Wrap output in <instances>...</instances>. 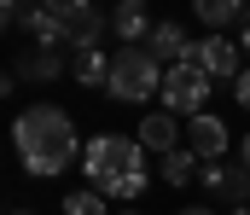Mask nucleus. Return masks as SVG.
Wrapping results in <instances>:
<instances>
[{"label":"nucleus","mask_w":250,"mask_h":215,"mask_svg":"<svg viewBox=\"0 0 250 215\" xmlns=\"http://www.w3.org/2000/svg\"><path fill=\"white\" fill-rule=\"evenodd\" d=\"M12 145H18V163L35 180H59L82 157V134H76L70 111H59V105H23L18 122H12Z\"/></svg>","instance_id":"f257e3e1"},{"label":"nucleus","mask_w":250,"mask_h":215,"mask_svg":"<svg viewBox=\"0 0 250 215\" xmlns=\"http://www.w3.org/2000/svg\"><path fill=\"white\" fill-rule=\"evenodd\" d=\"M82 169H87V186L105 192V198H146L151 192V169H146V145L134 134H93L82 145Z\"/></svg>","instance_id":"f03ea898"},{"label":"nucleus","mask_w":250,"mask_h":215,"mask_svg":"<svg viewBox=\"0 0 250 215\" xmlns=\"http://www.w3.org/2000/svg\"><path fill=\"white\" fill-rule=\"evenodd\" d=\"M117 105H146V99H163V64L146 53V47H123L111 53V87H105Z\"/></svg>","instance_id":"7ed1b4c3"},{"label":"nucleus","mask_w":250,"mask_h":215,"mask_svg":"<svg viewBox=\"0 0 250 215\" xmlns=\"http://www.w3.org/2000/svg\"><path fill=\"white\" fill-rule=\"evenodd\" d=\"M209 76L198 70V64H175V70H163V111L169 117H204V105H209Z\"/></svg>","instance_id":"20e7f679"},{"label":"nucleus","mask_w":250,"mask_h":215,"mask_svg":"<svg viewBox=\"0 0 250 215\" xmlns=\"http://www.w3.org/2000/svg\"><path fill=\"white\" fill-rule=\"evenodd\" d=\"M59 12H64V47H70V59L76 53H99V41L111 29V12H99L87 0H59Z\"/></svg>","instance_id":"39448f33"},{"label":"nucleus","mask_w":250,"mask_h":215,"mask_svg":"<svg viewBox=\"0 0 250 215\" xmlns=\"http://www.w3.org/2000/svg\"><path fill=\"white\" fill-rule=\"evenodd\" d=\"M187 64H198L209 81H239L245 53H239V41H233V35H198V41H192V53H187Z\"/></svg>","instance_id":"423d86ee"},{"label":"nucleus","mask_w":250,"mask_h":215,"mask_svg":"<svg viewBox=\"0 0 250 215\" xmlns=\"http://www.w3.org/2000/svg\"><path fill=\"white\" fill-rule=\"evenodd\" d=\"M198 186H204V198H221V204H233V210H245V204H250V175H245V163H204Z\"/></svg>","instance_id":"0eeeda50"},{"label":"nucleus","mask_w":250,"mask_h":215,"mask_svg":"<svg viewBox=\"0 0 250 215\" xmlns=\"http://www.w3.org/2000/svg\"><path fill=\"white\" fill-rule=\"evenodd\" d=\"M227 145H233V134H227V122L215 111H204V117L187 122V151L198 163H227Z\"/></svg>","instance_id":"6e6552de"},{"label":"nucleus","mask_w":250,"mask_h":215,"mask_svg":"<svg viewBox=\"0 0 250 215\" xmlns=\"http://www.w3.org/2000/svg\"><path fill=\"white\" fill-rule=\"evenodd\" d=\"M134 140L146 145V157H169V151L187 145V128H181V117H169V111L157 105V111L140 117V134H134Z\"/></svg>","instance_id":"1a4fd4ad"},{"label":"nucleus","mask_w":250,"mask_h":215,"mask_svg":"<svg viewBox=\"0 0 250 215\" xmlns=\"http://www.w3.org/2000/svg\"><path fill=\"white\" fill-rule=\"evenodd\" d=\"M146 53H151V59H157L163 70L187 64V53H192V35H187V23H175V18H157V29H151Z\"/></svg>","instance_id":"9d476101"},{"label":"nucleus","mask_w":250,"mask_h":215,"mask_svg":"<svg viewBox=\"0 0 250 215\" xmlns=\"http://www.w3.org/2000/svg\"><path fill=\"white\" fill-rule=\"evenodd\" d=\"M151 29H157V23H151V12H146L140 0H123V6L111 12V35H117L123 47H146Z\"/></svg>","instance_id":"9b49d317"},{"label":"nucleus","mask_w":250,"mask_h":215,"mask_svg":"<svg viewBox=\"0 0 250 215\" xmlns=\"http://www.w3.org/2000/svg\"><path fill=\"white\" fill-rule=\"evenodd\" d=\"M23 29L35 35V47H53V53H64V12H59V0H53V6H29Z\"/></svg>","instance_id":"f8f14e48"},{"label":"nucleus","mask_w":250,"mask_h":215,"mask_svg":"<svg viewBox=\"0 0 250 215\" xmlns=\"http://www.w3.org/2000/svg\"><path fill=\"white\" fill-rule=\"evenodd\" d=\"M12 76H23V81H59V76H64V53H53V47H29V53L12 64Z\"/></svg>","instance_id":"ddd939ff"},{"label":"nucleus","mask_w":250,"mask_h":215,"mask_svg":"<svg viewBox=\"0 0 250 215\" xmlns=\"http://www.w3.org/2000/svg\"><path fill=\"white\" fill-rule=\"evenodd\" d=\"M192 12H198L204 35H221V29H233V23H245V18H250V12L239 6V0H198Z\"/></svg>","instance_id":"4468645a"},{"label":"nucleus","mask_w":250,"mask_h":215,"mask_svg":"<svg viewBox=\"0 0 250 215\" xmlns=\"http://www.w3.org/2000/svg\"><path fill=\"white\" fill-rule=\"evenodd\" d=\"M157 175H163V186H192V180L204 175V163H198V157H192L187 145H181V151L157 157Z\"/></svg>","instance_id":"2eb2a0df"},{"label":"nucleus","mask_w":250,"mask_h":215,"mask_svg":"<svg viewBox=\"0 0 250 215\" xmlns=\"http://www.w3.org/2000/svg\"><path fill=\"white\" fill-rule=\"evenodd\" d=\"M70 76H76L82 87H111V59H105V47H99V53H76V59H70Z\"/></svg>","instance_id":"dca6fc26"},{"label":"nucleus","mask_w":250,"mask_h":215,"mask_svg":"<svg viewBox=\"0 0 250 215\" xmlns=\"http://www.w3.org/2000/svg\"><path fill=\"white\" fill-rule=\"evenodd\" d=\"M64 215H111V198H105V192H93V186H82V192H70V198H64Z\"/></svg>","instance_id":"f3484780"},{"label":"nucleus","mask_w":250,"mask_h":215,"mask_svg":"<svg viewBox=\"0 0 250 215\" xmlns=\"http://www.w3.org/2000/svg\"><path fill=\"white\" fill-rule=\"evenodd\" d=\"M23 18H29V12H23V6H12V0H0V35H6V29H18V23H23Z\"/></svg>","instance_id":"a211bd4d"},{"label":"nucleus","mask_w":250,"mask_h":215,"mask_svg":"<svg viewBox=\"0 0 250 215\" xmlns=\"http://www.w3.org/2000/svg\"><path fill=\"white\" fill-rule=\"evenodd\" d=\"M233 99H239V111H250V64L239 70V81H233Z\"/></svg>","instance_id":"6ab92c4d"},{"label":"nucleus","mask_w":250,"mask_h":215,"mask_svg":"<svg viewBox=\"0 0 250 215\" xmlns=\"http://www.w3.org/2000/svg\"><path fill=\"white\" fill-rule=\"evenodd\" d=\"M233 41H239V53H250V18L239 23V35H233Z\"/></svg>","instance_id":"aec40b11"},{"label":"nucleus","mask_w":250,"mask_h":215,"mask_svg":"<svg viewBox=\"0 0 250 215\" xmlns=\"http://www.w3.org/2000/svg\"><path fill=\"white\" fill-rule=\"evenodd\" d=\"M239 163H245V175H250V134L239 140Z\"/></svg>","instance_id":"412c9836"},{"label":"nucleus","mask_w":250,"mask_h":215,"mask_svg":"<svg viewBox=\"0 0 250 215\" xmlns=\"http://www.w3.org/2000/svg\"><path fill=\"white\" fill-rule=\"evenodd\" d=\"M12 81H18V76H12V70H0V99L12 93Z\"/></svg>","instance_id":"4be33fe9"},{"label":"nucleus","mask_w":250,"mask_h":215,"mask_svg":"<svg viewBox=\"0 0 250 215\" xmlns=\"http://www.w3.org/2000/svg\"><path fill=\"white\" fill-rule=\"evenodd\" d=\"M181 215H215V210H209V204H187Z\"/></svg>","instance_id":"5701e85b"},{"label":"nucleus","mask_w":250,"mask_h":215,"mask_svg":"<svg viewBox=\"0 0 250 215\" xmlns=\"http://www.w3.org/2000/svg\"><path fill=\"white\" fill-rule=\"evenodd\" d=\"M227 215H250V204H245V210H227Z\"/></svg>","instance_id":"b1692460"},{"label":"nucleus","mask_w":250,"mask_h":215,"mask_svg":"<svg viewBox=\"0 0 250 215\" xmlns=\"http://www.w3.org/2000/svg\"><path fill=\"white\" fill-rule=\"evenodd\" d=\"M12 215H35V210H12Z\"/></svg>","instance_id":"393cba45"},{"label":"nucleus","mask_w":250,"mask_h":215,"mask_svg":"<svg viewBox=\"0 0 250 215\" xmlns=\"http://www.w3.org/2000/svg\"><path fill=\"white\" fill-rule=\"evenodd\" d=\"M117 215H140V210H117Z\"/></svg>","instance_id":"a878e982"}]
</instances>
